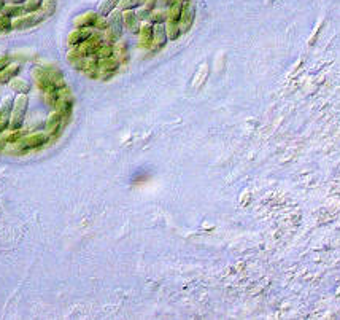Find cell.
<instances>
[{
	"label": "cell",
	"instance_id": "obj_5",
	"mask_svg": "<svg viewBox=\"0 0 340 320\" xmlns=\"http://www.w3.org/2000/svg\"><path fill=\"white\" fill-rule=\"evenodd\" d=\"M123 13V23H124V29H127L130 34L138 36L142 27V21L138 19L137 13L134 10H127V11H121Z\"/></svg>",
	"mask_w": 340,
	"mask_h": 320
},
{
	"label": "cell",
	"instance_id": "obj_1",
	"mask_svg": "<svg viewBox=\"0 0 340 320\" xmlns=\"http://www.w3.org/2000/svg\"><path fill=\"white\" fill-rule=\"evenodd\" d=\"M27 108H29V97H27V94H18V97L15 99V107H13V112H11L8 129L15 131L23 128Z\"/></svg>",
	"mask_w": 340,
	"mask_h": 320
},
{
	"label": "cell",
	"instance_id": "obj_21",
	"mask_svg": "<svg viewBox=\"0 0 340 320\" xmlns=\"http://www.w3.org/2000/svg\"><path fill=\"white\" fill-rule=\"evenodd\" d=\"M10 64H11L10 56H0V72L5 71V69L8 67Z\"/></svg>",
	"mask_w": 340,
	"mask_h": 320
},
{
	"label": "cell",
	"instance_id": "obj_17",
	"mask_svg": "<svg viewBox=\"0 0 340 320\" xmlns=\"http://www.w3.org/2000/svg\"><path fill=\"white\" fill-rule=\"evenodd\" d=\"M58 99H59V96H58V89L56 88H51V89H48V91L43 93V101L48 107H56V104H58Z\"/></svg>",
	"mask_w": 340,
	"mask_h": 320
},
{
	"label": "cell",
	"instance_id": "obj_6",
	"mask_svg": "<svg viewBox=\"0 0 340 320\" xmlns=\"http://www.w3.org/2000/svg\"><path fill=\"white\" fill-rule=\"evenodd\" d=\"M32 75H33V81H35L37 88L40 89L41 93H45V91H48V89L54 88L53 83H51V80H50V75H48V71H46L45 67H37V69H33Z\"/></svg>",
	"mask_w": 340,
	"mask_h": 320
},
{
	"label": "cell",
	"instance_id": "obj_14",
	"mask_svg": "<svg viewBox=\"0 0 340 320\" xmlns=\"http://www.w3.org/2000/svg\"><path fill=\"white\" fill-rule=\"evenodd\" d=\"M2 136H3L6 143H16V142H19L21 139L26 136V131L23 128H21V129H15V131L8 129L6 132H2Z\"/></svg>",
	"mask_w": 340,
	"mask_h": 320
},
{
	"label": "cell",
	"instance_id": "obj_12",
	"mask_svg": "<svg viewBox=\"0 0 340 320\" xmlns=\"http://www.w3.org/2000/svg\"><path fill=\"white\" fill-rule=\"evenodd\" d=\"M21 72V64H10L5 71L0 72V85H6L13 78H16Z\"/></svg>",
	"mask_w": 340,
	"mask_h": 320
},
{
	"label": "cell",
	"instance_id": "obj_20",
	"mask_svg": "<svg viewBox=\"0 0 340 320\" xmlns=\"http://www.w3.org/2000/svg\"><path fill=\"white\" fill-rule=\"evenodd\" d=\"M41 10L46 13V16H51L53 13L56 11V0H43Z\"/></svg>",
	"mask_w": 340,
	"mask_h": 320
},
{
	"label": "cell",
	"instance_id": "obj_4",
	"mask_svg": "<svg viewBox=\"0 0 340 320\" xmlns=\"http://www.w3.org/2000/svg\"><path fill=\"white\" fill-rule=\"evenodd\" d=\"M169 41L167 37V29H165V24H159L155 26V34H153V43H151V51H161L162 48H165Z\"/></svg>",
	"mask_w": 340,
	"mask_h": 320
},
{
	"label": "cell",
	"instance_id": "obj_9",
	"mask_svg": "<svg viewBox=\"0 0 340 320\" xmlns=\"http://www.w3.org/2000/svg\"><path fill=\"white\" fill-rule=\"evenodd\" d=\"M67 62L70 64L75 71H83V66H85V56L80 53L78 46H70V50L67 53Z\"/></svg>",
	"mask_w": 340,
	"mask_h": 320
},
{
	"label": "cell",
	"instance_id": "obj_22",
	"mask_svg": "<svg viewBox=\"0 0 340 320\" xmlns=\"http://www.w3.org/2000/svg\"><path fill=\"white\" fill-rule=\"evenodd\" d=\"M26 0H8V3H18V5H24Z\"/></svg>",
	"mask_w": 340,
	"mask_h": 320
},
{
	"label": "cell",
	"instance_id": "obj_18",
	"mask_svg": "<svg viewBox=\"0 0 340 320\" xmlns=\"http://www.w3.org/2000/svg\"><path fill=\"white\" fill-rule=\"evenodd\" d=\"M41 5H43V0H26L23 6L26 13H35L41 10Z\"/></svg>",
	"mask_w": 340,
	"mask_h": 320
},
{
	"label": "cell",
	"instance_id": "obj_2",
	"mask_svg": "<svg viewBox=\"0 0 340 320\" xmlns=\"http://www.w3.org/2000/svg\"><path fill=\"white\" fill-rule=\"evenodd\" d=\"M46 19V13L43 10L35 13H26L23 16H18L13 19V29H29L41 24Z\"/></svg>",
	"mask_w": 340,
	"mask_h": 320
},
{
	"label": "cell",
	"instance_id": "obj_10",
	"mask_svg": "<svg viewBox=\"0 0 340 320\" xmlns=\"http://www.w3.org/2000/svg\"><path fill=\"white\" fill-rule=\"evenodd\" d=\"M45 69L48 71V75H50V80L53 83V86L59 89V88H64L65 85V80H64V73L61 72V69H58L56 66H45Z\"/></svg>",
	"mask_w": 340,
	"mask_h": 320
},
{
	"label": "cell",
	"instance_id": "obj_7",
	"mask_svg": "<svg viewBox=\"0 0 340 320\" xmlns=\"http://www.w3.org/2000/svg\"><path fill=\"white\" fill-rule=\"evenodd\" d=\"M97 11H86L73 19V29H93L97 19Z\"/></svg>",
	"mask_w": 340,
	"mask_h": 320
},
{
	"label": "cell",
	"instance_id": "obj_15",
	"mask_svg": "<svg viewBox=\"0 0 340 320\" xmlns=\"http://www.w3.org/2000/svg\"><path fill=\"white\" fill-rule=\"evenodd\" d=\"M10 83H11V89L15 93H18V94H29V91H31L29 83L18 78V76H16V78H13Z\"/></svg>",
	"mask_w": 340,
	"mask_h": 320
},
{
	"label": "cell",
	"instance_id": "obj_13",
	"mask_svg": "<svg viewBox=\"0 0 340 320\" xmlns=\"http://www.w3.org/2000/svg\"><path fill=\"white\" fill-rule=\"evenodd\" d=\"M2 15H6L10 18H18V16H23L26 15L24 11V6L23 5H18V3H5L3 10H2Z\"/></svg>",
	"mask_w": 340,
	"mask_h": 320
},
{
	"label": "cell",
	"instance_id": "obj_8",
	"mask_svg": "<svg viewBox=\"0 0 340 320\" xmlns=\"http://www.w3.org/2000/svg\"><path fill=\"white\" fill-rule=\"evenodd\" d=\"M91 34H93V29H73L68 34L67 41L70 46H80L83 41H86L91 37Z\"/></svg>",
	"mask_w": 340,
	"mask_h": 320
},
{
	"label": "cell",
	"instance_id": "obj_11",
	"mask_svg": "<svg viewBox=\"0 0 340 320\" xmlns=\"http://www.w3.org/2000/svg\"><path fill=\"white\" fill-rule=\"evenodd\" d=\"M115 58L121 62V66L129 62V45L126 40H120L115 43Z\"/></svg>",
	"mask_w": 340,
	"mask_h": 320
},
{
	"label": "cell",
	"instance_id": "obj_23",
	"mask_svg": "<svg viewBox=\"0 0 340 320\" xmlns=\"http://www.w3.org/2000/svg\"><path fill=\"white\" fill-rule=\"evenodd\" d=\"M0 32H2V29H0Z\"/></svg>",
	"mask_w": 340,
	"mask_h": 320
},
{
	"label": "cell",
	"instance_id": "obj_19",
	"mask_svg": "<svg viewBox=\"0 0 340 320\" xmlns=\"http://www.w3.org/2000/svg\"><path fill=\"white\" fill-rule=\"evenodd\" d=\"M0 29H2V32H8L13 29V18L6 16V15H2L0 13Z\"/></svg>",
	"mask_w": 340,
	"mask_h": 320
},
{
	"label": "cell",
	"instance_id": "obj_3",
	"mask_svg": "<svg viewBox=\"0 0 340 320\" xmlns=\"http://www.w3.org/2000/svg\"><path fill=\"white\" fill-rule=\"evenodd\" d=\"M62 129H64V124H62V115L54 110L50 113V116L46 118V124H45V131L50 136V141H54L62 134Z\"/></svg>",
	"mask_w": 340,
	"mask_h": 320
},
{
	"label": "cell",
	"instance_id": "obj_16",
	"mask_svg": "<svg viewBox=\"0 0 340 320\" xmlns=\"http://www.w3.org/2000/svg\"><path fill=\"white\" fill-rule=\"evenodd\" d=\"M118 3H120V0H102V3H100V6H99V15H102V16H108L110 13H112L116 6H118Z\"/></svg>",
	"mask_w": 340,
	"mask_h": 320
}]
</instances>
